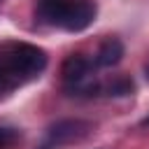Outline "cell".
I'll list each match as a JSON object with an SVG mask.
<instances>
[{
	"mask_svg": "<svg viewBox=\"0 0 149 149\" xmlns=\"http://www.w3.org/2000/svg\"><path fill=\"white\" fill-rule=\"evenodd\" d=\"M144 74H147V79H149V63L144 65Z\"/></svg>",
	"mask_w": 149,
	"mask_h": 149,
	"instance_id": "obj_10",
	"label": "cell"
},
{
	"mask_svg": "<svg viewBox=\"0 0 149 149\" xmlns=\"http://www.w3.org/2000/svg\"><path fill=\"white\" fill-rule=\"evenodd\" d=\"M0 65L12 77V81L19 84L21 79H30L44 70L47 54H44V49L35 47V44L19 42V44H12L9 51L0 56Z\"/></svg>",
	"mask_w": 149,
	"mask_h": 149,
	"instance_id": "obj_1",
	"label": "cell"
},
{
	"mask_svg": "<svg viewBox=\"0 0 149 149\" xmlns=\"http://www.w3.org/2000/svg\"><path fill=\"white\" fill-rule=\"evenodd\" d=\"M135 91V84L130 77H114L112 81L105 84V93L107 95H114V98H121V95H130Z\"/></svg>",
	"mask_w": 149,
	"mask_h": 149,
	"instance_id": "obj_7",
	"label": "cell"
},
{
	"mask_svg": "<svg viewBox=\"0 0 149 149\" xmlns=\"http://www.w3.org/2000/svg\"><path fill=\"white\" fill-rule=\"evenodd\" d=\"M144 123H147V126H149V119H147V121H144Z\"/></svg>",
	"mask_w": 149,
	"mask_h": 149,
	"instance_id": "obj_11",
	"label": "cell"
},
{
	"mask_svg": "<svg viewBox=\"0 0 149 149\" xmlns=\"http://www.w3.org/2000/svg\"><path fill=\"white\" fill-rule=\"evenodd\" d=\"M63 7H65V0H40V2H37V14H40L44 21H49V23L56 26Z\"/></svg>",
	"mask_w": 149,
	"mask_h": 149,
	"instance_id": "obj_6",
	"label": "cell"
},
{
	"mask_svg": "<svg viewBox=\"0 0 149 149\" xmlns=\"http://www.w3.org/2000/svg\"><path fill=\"white\" fill-rule=\"evenodd\" d=\"M14 137H16V133L12 128H0V149H5L7 144H12Z\"/></svg>",
	"mask_w": 149,
	"mask_h": 149,
	"instance_id": "obj_8",
	"label": "cell"
},
{
	"mask_svg": "<svg viewBox=\"0 0 149 149\" xmlns=\"http://www.w3.org/2000/svg\"><path fill=\"white\" fill-rule=\"evenodd\" d=\"M91 126L86 121H79V119H63V121H56L51 128H49V140L56 142V144H63V142H72V140H79L86 135Z\"/></svg>",
	"mask_w": 149,
	"mask_h": 149,
	"instance_id": "obj_3",
	"label": "cell"
},
{
	"mask_svg": "<svg viewBox=\"0 0 149 149\" xmlns=\"http://www.w3.org/2000/svg\"><path fill=\"white\" fill-rule=\"evenodd\" d=\"M7 86H14V81H12V77L5 72V68L0 65V91H5Z\"/></svg>",
	"mask_w": 149,
	"mask_h": 149,
	"instance_id": "obj_9",
	"label": "cell"
},
{
	"mask_svg": "<svg viewBox=\"0 0 149 149\" xmlns=\"http://www.w3.org/2000/svg\"><path fill=\"white\" fill-rule=\"evenodd\" d=\"M91 68H93V63H91L86 56H81V54H72V56L65 58L61 72H63L65 84H72V81H77V79L88 77V74H91Z\"/></svg>",
	"mask_w": 149,
	"mask_h": 149,
	"instance_id": "obj_4",
	"label": "cell"
},
{
	"mask_svg": "<svg viewBox=\"0 0 149 149\" xmlns=\"http://www.w3.org/2000/svg\"><path fill=\"white\" fill-rule=\"evenodd\" d=\"M121 56H123V44H121V40L109 37V40H105V42L100 44L93 63H95L98 68H112V65H116V63L121 61Z\"/></svg>",
	"mask_w": 149,
	"mask_h": 149,
	"instance_id": "obj_5",
	"label": "cell"
},
{
	"mask_svg": "<svg viewBox=\"0 0 149 149\" xmlns=\"http://www.w3.org/2000/svg\"><path fill=\"white\" fill-rule=\"evenodd\" d=\"M95 14H98V7L93 0H65V7L56 26H61L68 33H81L95 21Z\"/></svg>",
	"mask_w": 149,
	"mask_h": 149,
	"instance_id": "obj_2",
	"label": "cell"
}]
</instances>
